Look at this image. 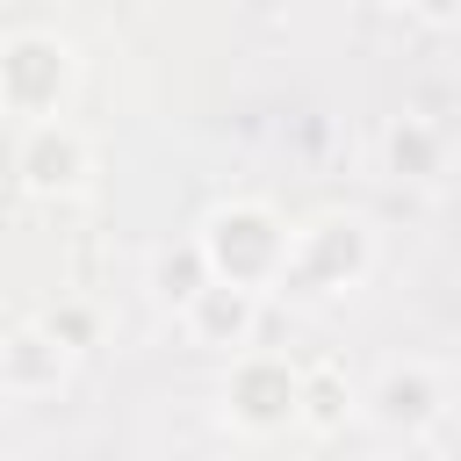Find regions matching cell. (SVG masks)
I'll return each mask as SVG.
<instances>
[{"mask_svg": "<svg viewBox=\"0 0 461 461\" xmlns=\"http://www.w3.org/2000/svg\"><path fill=\"white\" fill-rule=\"evenodd\" d=\"M194 245H202L209 281L274 295L281 288V259H288V216L274 202H259V194H230L194 223Z\"/></svg>", "mask_w": 461, "mask_h": 461, "instance_id": "cell-1", "label": "cell"}, {"mask_svg": "<svg viewBox=\"0 0 461 461\" xmlns=\"http://www.w3.org/2000/svg\"><path fill=\"white\" fill-rule=\"evenodd\" d=\"M382 245L367 230V216H346V209H324V216H303L288 223V259H281V288L303 295V303H339L353 288H367Z\"/></svg>", "mask_w": 461, "mask_h": 461, "instance_id": "cell-2", "label": "cell"}, {"mask_svg": "<svg viewBox=\"0 0 461 461\" xmlns=\"http://www.w3.org/2000/svg\"><path fill=\"white\" fill-rule=\"evenodd\" d=\"M295 375H303V360H288V353H274V346L230 353V360H223V382H216V418H223V432H238V439H252V447L295 432Z\"/></svg>", "mask_w": 461, "mask_h": 461, "instance_id": "cell-3", "label": "cell"}, {"mask_svg": "<svg viewBox=\"0 0 461 461\" xmlns=\"http://www.w3.org/2000/svg\"><path fill=\"white\" fill-rule=\"evenodd\" d=\"M79 94V50L58 29H14L0 36V115L14 122H50Z\"/></svg>", "mask_w": 461, "mask_h": 461, "instance_id": "cell-4", "label": "cell"}, {"mask_svg": "<svg viewBox=\"0 0 461 461\" xmlns=\"http://www.w3.org/2000/svg\"><path fill=\"white\" fill-rule=\"evenodd\" d=\"M360 418L389 439H432L454 418V375L432 353H403V360L375 367V382L360 389Z\"/></svg>", "mask_w": 461, "mask_h": 461, "instance_id": "cell-5", "label": "cell"}, {"mask_svg": "<svg viewBox=\"0 0 461 461\" xmlns=\"http://www.w3.org/2000/svg\"><path fill=\"white\" fill-rule=\"evenodd\" d=\"M14 187L29 202H79L94 187V144L72 115H50V122H22L14 137Z\"/></svg>", "mask_w": 461, "mask_h": 461, "instance_id": "cell-6", "label": "cell"}, {"mask_svg": "<svg viewBox=\"0 0 461 461\" xmlns=\"http://www.w3.org/2000/svg\"><path fill=\"white\" fill-rule=\"evenodd\" d=\"M72 375H79V353H72L43 317H22V324L0 331V396L43 403V396H58Z\"/></svg>", "mask_w": 461, "mask_h": 461, "instance_id": "cell-7", "label": "cell"}, {"mask_svg": "<svg viewBox=\"0 0 461 461\" xmlns=\"http://www.w3.org/2000/svg\"><path fill=\"white\" fill-rule=\"evenodd\" d=\"M259 317H267V295H252V288H230V281H202L180 310H173V324H180V339L187 346H202V353H245L252 339H259Z\"/></svg>", "mask_w": 461, "mask_h": 461, "instance_id": "cell-8", "label": "cell"}, {"mask_svg": "<svg viewBox=\"0 0 461 461\" xmlns=\"http://www.w3.org/2000/svg\"><path fill=\"white\" fill-rule=\"evenodd\" d=\"M375 166H382V180H396V187H439L447 166H454V144H447V130H439L432 115H411V108H403V115L382 122Z\"/></svg>", "mask_w": 461, "mask_h": 461, "instance_id": "cell-9", "label": "cell"}, {"mask_svg": "<svg viewBox=\"0 0 461 461\" xmlns=\"http://www.w3.org/2000/svg\"><path fill=\"white\" fill-rule=\"evenodd\" d=\"M353 418H360V382L339 360H303V375H295V432L331 439Z\"/></svg>", "mask_w": 461, "mask_h": 461, "instance_id": "cell-10", "label": "cell"}, {"mask_svg": "<svg viewBox=\"0 0 461 461\" xmlns=\"http://www.w3.org/2000/svg\"><path fill=\"white\" fill-rule=\"evenodd\" d=\"M202 281H209V267H202V245H194V238L158 245V252H151V267H144V288H151V303H158V310H180Z\"/></svg>", "mask_w": 461, "mask_h": 461, "instance_id": "cell-11", "label": "cell"}, {"mask_svg": "<svg viewBox=\"0 0 461 461\" xmlns=\"http://www.w3.org/2000/svg\"><path fill=\"white\" fill-rule=\"evenodd\" d=\"M36 317H43V324H50V331H58L72 353H86V346H94V331H101L94 303H50V310H36Z\"/></svg>", "mask_w": 461, "mask_h": 461, "instance_id": "cell-12", "label": "cell"}, {"mask_svg": "<svg viewBox=\"0 0 461 461\" xmlns=\"http://www.w3.org/2000/svg\"><path fill=\"white\" fill-rule=\"evenodd\" d=\"M403 14H411V22H425V29H454L461 0H403Z\"/></svg>", "mask_w": 461, "mask_h": 461, "instance_id": "cell-13", "label": "cell"}, {"mask_svg": "<svg viewBox=\"0 0 461 461\" xmlns=\"http://www.w3.org/2000/svg\"><path fill=\"white\" fill-rule=\"evenodd\" d=\"M389 461H447V432H432V439H396Z\"/></svg>", "mask_w": 461, "mask_h": 461, "instance_id": "cell-14", "label": "cell"}]
</instances>
